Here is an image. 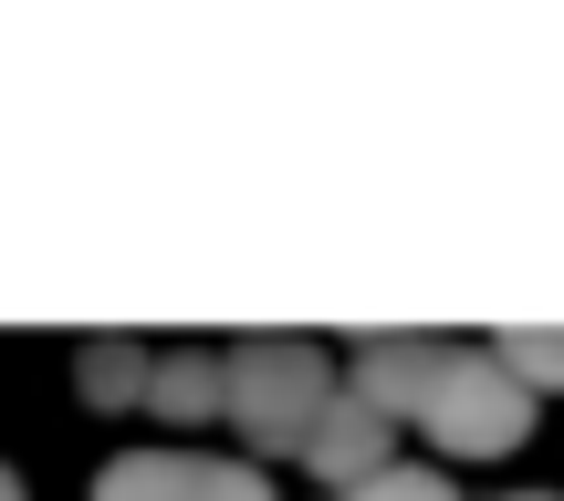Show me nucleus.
I'll return each instance as SVG.
<instances>
[{"mask_svg": "<svg viewBox=\"0 0 564 501\" xmlns=\"http://www.w3.org/2000/svg\"><path fill=\"white\" fill-rule=\"evenodd\" d=\"M147 407H158L167 428H209V418H220V356H209V345L158 356V366H147Z\"/></svg>", "mask_w": 564, "mask_h": 501, "instance_id": "5", "label": "nucleus"}, {"mask_svg": "<svg viewBox=\"0 0 564 501\" xmlns=\"http://www.w3.org/2000/svg\"><path fill=\"white\" fill-rule=\"evenodd\" d=\"M387 439H398V428H387L366 397H345V386H335V397H324V418L303 428V460H314V481L356 491V481H377V470H387Z\"/></svg>", "mask_w": 564, "mask_h": 501, "instance_id": "3", "label": "nucleus"}, {"mask_svg": "<svg viewBox=\"0 0 564 501\" xmlns=\"http://www.w3.org/2000/svg\"><path fill=\"white\" fill-rule=\"evenodd\" d=\"M419 428L440 449H460V460H502L512 439L533 428V397L502 377L491 356H470V345H449V366H440V386H429V407H419Z\"/></svg>", "mask_w": 564, "mask_h": 501, "instance_id": "2", "label": "nucleus"}, {"mask_svg": "<svg viewBox=\"0 0 564 501\" xmlns=\"http://www.w3.org/2000/svg\"><path fill=\"white\" fill-rule=\"evenodd\" d=\"M440 366H449V345H366V356H356V386H345V397H366L387 428H398V418H419V407H429Z\"/></svg>", "mask_w": 564, "mask_h": 501, "instance_id": "4", "label": "nucleus"}, {"mask_svg": "<svg viewBox=\"0 0 564 501\" xmlns=\"http://www.w3.org/2000/svg\"><path fill=\"white\" fill-rule=\"evenodd\" d=\"M324 501H460V491H449L440 470H398V460H387L377 481H356V491H324Z\"/></svg>", "mask_w": 564, "mask_h": 501, "instance_id": "9", "label": "nucleus"}, {"mask_svg": "<svg viewBox=\"0 0 564 501\" xmlns=\"http://www.w3.org/2000/svg\"><path fill=\"white\" fill-rule=\"evenodd\" d=\"M512 501H554V491H512Z\"/></svg>", "mask_w": 564, "mask_h": 501, "instance_id": "12", "label": "nucleus"}, {"mask_svg": "<svg viewBox=\"0 0 564 501\" xmlns=\"http://www.w3.org/2000/svg\"><path fill=\"white\" fill-rule=\"evenodd\" d=\"M0 501H21V481H11V470H0Z\"/></svg>", "mask_w": 564, "mask_h": 501, "instance_id": "11", "label": "nucleus"}, {"mask_svg": "<svg viewBox=\"0 0 564 501\" xmlns=\"http://www.w3.org/2000/svg\"><path fill=\"white\" fill-rule=\"evenodd\" d=\"M84 397L95 407H147V356L137 345H95L84 356Z\"/></svg>", "mask_w": 564, "mask_h": 501, "instance_id": "7", "label": "nucleus"}, {"mask_svg": "<svg viewBox=\"0 0 564 501\" xmlns=\"http://www.w3.org/2000/svg\"><path fill=\"white\" fill-rule=\"evenodd\" d=\"M491 366H502L523 397H533V386H564V335H502V345H491Z\"/></svg>", "mask_w": 564, "mask_h": 501, "instance_id": "8", "label": "nucleus"}, {"mask_svg": "<svg viewBox=\"0 0 564 501\" xmlns=\"http://www.w3.org/2000/svg\"><path fill=\"white\" fill-rule=\"evenodd\" d=\"M199 501H272V491H262V470H241V460H199Z\"/></svg>", "mask_w": 564, "mask_h": 501, "instance_id": "10", "label": "nucleus"}, {"mask_svg": "<svg viewBox=\"0 0 564 501\" xmlns=\"http://www.w3.org/2000/svg\"><path fill=\"white\" fill-rule=\"evenodd\" d=\"M95 501H199V460H178V449H126L95 481Z\"/></svg>", "mask_w": 564, "mask_h": 501, "instance_id": "6", "label": "nucleus"}, {"mask_svg": "<svg viewBox=\"0 0 564 501\" xmlns=\"http://www.w3.org/2000/svg\"><path fill=\"white\" fill-rule=\"evenodd\" d=\"M324 397H335V366L314 356V345H241V356H220V418L241 428L251 449H303V428L324 418Z\"/></svg>", "mask_w": 564, "mask_h": 501, "instance_id": "1", "label": "nucleus"}]
</instances>
